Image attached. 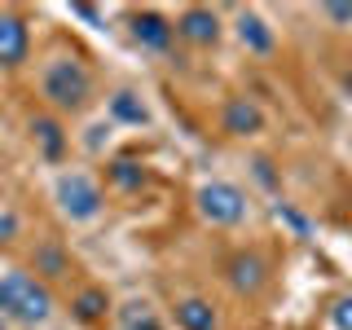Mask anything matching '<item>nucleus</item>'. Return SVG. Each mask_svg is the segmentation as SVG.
Returning a JSON list of instances; mask_svg holds the SVG:
<instances>
[{
    "label": "nucleus",
    "mask_w": 352,
    "mask_h": 330,
    "mask_svg": "<svg viewBox=\"0 0 352 330\" xmlns=\"http://www.w3.org/2000/svg\"><path fill=\"white\" fill-rule=\"evenodd\" d=\"M36 93L49 115L58 119H80L93 110L97 102V80H93V66H88L80 53L71 49H53L44 53L36 66Z\"/></svg>",
    "instance_id": "obj_1"
},
{
    "label": "nucleus",
    "mask_w": 352,
    "mask_h": 330,
    "mask_svg": "<svg viewBox=\"0 0 352 330\" xmlns=\"http://www.w3.org/2000/svg\"><path fill=\"white\" fill-rule=\"evenodd\" d=\"M49 203L75 229H88L106 216V181L84 163H62L49 172Z\"/></svg>",
    "instance_id": "obj_2"
},
{
    "label": "nucleus",
    "mask_w": 352,
    "mask_h": 330,
    "mask_svg": "<svg viewBox=\"0 0 352 330\" xmlns=\"http://www.w3.org/2000/svg\"><path fill=\"white\" fill-rule=\"evenodd\" d=\"M0 317L9 326H44L53 317V291L31 269H0Z\"/></svg>",
    "instance_id": "obj_3"
},
{
    "label": "nucleus",
    "mask_w": 352,
    "mask_h": 330,
    "mask_svg": "<svg viewBox=\"0 0 352 330\" xmlns=\"http://www.w3.org/2000/svg\"><path fill=\"white\" fill-rule=\"evenodd\" d=\"M194 212L212 229H242L256 207H251V194L242 190L238 181H229V176H207L194 190Z\"/></svg>",
    "instance_id": "obj_4"
},
{
    "label": "nucleus",
    "mask_w": 352,
    "mask_h": 330,
    "mask_svg": "<svg viewBox=\"0 0 352 330\" xmlns=\"http://www.w3.org/2000/svg\"><path fill=\"white\" fill-rule=\"evenodd\" d=\"M225 27H229V36L238 40V49L247 53V58L264 62V58L278 53V27H273L260 9H234V18H229Z\"/></svg>",
    "instance_id": "obj_5"
},
{
    "label": "nucleus",
    "mask_w": 352,
    "mask_h": 330,
    "mask_svg": "<svg viewBox=\"0 0 352 330\" xmlns=\"http://www.w3.org/2000/svg\"><path fill=\"white\" fill-rule=\"evenodd\" d=\"M172 27H176V40H185L190 49H216L220 40H225V14L212 5H185L181 14L172 18Z\"/></svg>",
    "instance_id": "obj_6"
},
{
    "label": "nucleus",
    "mask_w": 352,
    "mask_h": 330,
    "mask_svg": "<svg viewBox=\"0 0 352 330\" xmlns=\"http://www.w3.org/2000/svg\"><path fill=\"white\" fill-rule=\"evenodd\" d=\"M102 115L115 124L119 132H141V128H154V106L150 97L141 93L137 84H119L106 93V110Z\"/></svg>",
    "instance_id": "obj_7"
},
{
    "label": "nucleus",
    "mask_w": 352,
    "mask_h": 330,
    "mask_svg": "<svg viewBox=\"0 0 352 330\" xmlns=\"http://www.w3.org/2000/svg\"><path fill=\"white\" fill-rule=\"evenodd\" d=\"M264 128H269V115H264V106L256 102V97L234 93V97L220 102V132H225V137L251 141V137H260Z\"/></svg>",
    "instance_id": "obj_8"
},
{
    "label": "nucleus",
    "mask_w": 352,
    "mask_h": 330,
    "mask_svg": "<svg viewBox=\"0 0 352 330\" xmlns=\"http://www.w3.org/2000/svg\"><path fill=\"white\" fill-rule=\"evenodd\" d=\"M27 137H31V146H36V154L49 168H62L66 163V154H71V141H75V132H66V119L58 115H31V124H27Z\"/></svg>",
    "instance_id": "obj_9"
},
{
    "label": "nucleus",
    "mask_w": 352,
    "mask_h": 330,
    "mask_svg": "<svg viewBox=\"0 0 352 330\" xmlns=\"http://www.w3.org/2000/svg\"><path fill=\"white\" fill-rule=\"evenodd\" d=\"M128 36L141 53H168L176 40V27L163 9H132L128 14Z\"/></svg>",
    "instance_id": "obj_10"
},
{
    "label": "nucleus",
    "mask_w": 352,
    "mask_h": 330,
    "mask_svg": "<svg viewBox=\"0 0 352 330\" xmlns=\"http://www.w3.org/2000/svg\"><path fill=\"white\" fill-rule=\"evenodd\" d=\"M31 58V22L18 9H0V71H18Z\"/></svg>",
    "instance_id": "obj_11"
},
{
    "label": "nucleus",
    "mask_w": 352,
    "mask_h": 330,
    "mask_svg": "<svg viewBox=\"0 0 352 330\" xmlns=\"http://www.w3.org/2000/svg\"><path fill=\"white\" fill-rule=\"evenodd\" d=\"M225 278L238 295L251 300V295H260L264 286H269V260H264L260 251H234L229 264H225Z\"/></svg>",
    "instance_id": "obj_12"
},
{
    "label": "nucleus",
    "mask_w": 352,
    "mask_h": 330,
    "mask_svg": "<svg viewBox=\"0 0 352 330\" xmlns=\"http://www.w3.org/2000/svg\"><path fill=\"white\" fill-rule=\"evenodd\" d=\"M172 322L176 330H220V308L207 295H181L172 304Z\"/></svg>",
    "instance_id": "obj_13"
},
{
    "label": "nucleus",
    "mask_w": 352,
    "mask_h": 330,
    "mask_svg": "<svg viewBox=\"0 0 352 330\" xmlns=\"http://www.w3.org/2000/svg\"><path fill=\"white\" fill-rule=\"evenodd\" d=\"M71 317L84 326H97L106 322V317H115V300L106 295V286H80V291L71 295Z\"/></svg>",
    "instance_id": "obj_14"
},
{
    "label": "nucleus",
    "mask_w": 352,
    "mask_h": 330,
    "mask_svg": "<svg viewBox=\"0 0 352 330\" xmlns=\"http://www.w3.org/2000/svg\"><path fill=\"white\" fill-rule=\"evenodd\" d=\"M115 326L119 330H163V317H159V308H154L150 300L132 295V300L115 304Z\"/></svg>",
    "instance_id": "obj_15"
},
{
    "label": "nucleus",
    "mask_w": 352,
    "mask_h": 330,
    "mask_svg": "<svg viewBox=\"0 0 352 330\" xmlns=\"http://www.w3.org/2000/svg\"><path fill=\"white\" fill-rule=\"evenodd\" d=\"M106 185L110 190H137V185H146V168L132 159H106Z\"/></svg>",
    "instance_id": "obj_16"
},
{
    "label": "nucleus",
    "mask_w": 352,
    "mask_h": 330,
    "mask_svg": "<svg viewBox=\"0 0 352 330\" xmlns=\"http://www.w3.org/2000/svg\"><path fill=\"white\" fill-rule=\"evenodd\" d=\"M31 273H36V278H44V282H49V278H62V273H71V269H66V256H62L58 242H49V247L40 251V256H36V269H31Z\"/></svg>",
    "instance_id": "obj_17"
},
{
    "label": "nucleus",
    "mask_w": 352,
    "mask_h": 330,
    "mask_svg": "<svg viewBox=\"0 0 352 330\" xmlns=\"http://www.w3.org/2000/svg\"><path fill=\"white\" fill-rule=\"evenodd\" d=\"M22 238V212L14 203H0V247H14Z\"/></svg>",
    "instance_id": "obj_18"
},
{
    "label": "nucleus",
    "mask_w": 352,
    "mask_h": 330,
    "mask_svg": "<svg viewBox=\"0 0 352 330\" xmlns=\"http://www.w3.org/2000/svg\"><path fill=\"white\" fill-rule=\"evenodd\" d=\"M330 326L335 330H352V295H339L330 304Z\"/></svg>",
    "instance_id": "obj_19"
},
{
    "label": "nucleus",
    "mask_w": 352,
    "mask_h": 330,
    "mask_svg": "<svg viewBox=\"0 0 352 330\" xmlns=\"http://www.w3.org/2000/svg\"><path fill=\"white\" fill-rule=\"evenodd\" d=\"M322 18H330L339 31L352 27V5H322Z\"/></svg>",
    "instance_id": "obj_20"
},
{
    "label": "nucleus",
    "mask_w": 352,
    "mask_h": 330,
    "mask_svg": "<svg viewBox=\"0 0 352 330\" xmlns=\"http://www.w3.org/2000/svg\"><path fill=\"white\" fill-rule=\"evenodd\" d=\"M0 330H9V322H5V317H0Z\"/></svg>",
    "instance_id": "obj_21"
}]
</instances>
